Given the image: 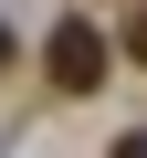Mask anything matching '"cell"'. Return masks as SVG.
Listing matches in <instances>:
<instances>
[{
	"instance_id": "obj_1",
	"label": "cell",
	"mask_w": 147,
	"mask_h": 158,
	"mask_svg": "<svg viewBox=\"0 0 147 158\" xmlns=\"http://www.w3.org/2000/svg\"><path fill=\"white\" fill-rule=\"evenodd\" d=\"M42 74H53V95H95L105 74H116V32H95L84 11H74V21H53V42H42Z\"/></svg>"
},
{
	"instance_id": "obj_2",
	"label": "cell",
	"mask_w": 147,
	"mask_h": 158,
	"mask_svg": "<svg viewBox=\"0 0 147 158\" xmlns=\"http://www.w3.org/2000/svg\"><path fill=\"white\" fill-rule=\"evenodd\" d=\"M116 53H126V63L147 74V0H137V11H126V32H116Z\"/></svg>"
},
{
	"instance_id": "obj_3",
	"label": "cell",
	"mask_w": 147,
	"mask_h": 158,
	"mask_svg": "<svg viewBox=\"0 0 147 158\" xmlns=\"http://www.w3.org/2000/svg\"><path fill=\"white\" fill-rule=\"evenodd\" d=\"M11 53H21V42H11V21H0V74H11Z\"/></svg>"
},
{
	"instance_id": "obj_4",
	"label": "cell",
	"mask_w": 147,
	"mask_h": 158,
	"mask_svg": "<svg viewBox=\"0 0 147 158\" xmlns=\"http://www.w3.org/2000/svg\"><path fill=\"white\" fill-rule=\"evenodd\" d=\"M116 158H147V137H116Z\"/></svg>"
}]
</instances>
